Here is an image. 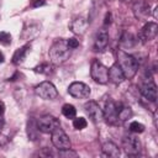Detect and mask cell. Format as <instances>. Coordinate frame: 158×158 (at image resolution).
<instances>
[{
  "instance_id": "cell-1",
  "label": "cell",
  "mask_w": 158,
  "mask_h": 158,
  "mask_svg": "<svg viewBox=\"0 0 158 158\" xmlns=\"http://www.w3.org/2000/svg\"><path fill=\"white\" fill-rule=\"evenodd\" d=\"M116 56H117V64L121 68V70L125 75V79H132L138 70L137 59L122 49H118L116 52Z\"/></svg>"
},
{
  "instance_id": "cell-2",
  "label": "cell",
  "mask_w": 158,
  "mask_h": 158,
  "mask_svg": "<svg viewBox=\"0 0 158 158\" xmlns=\"http://www.w3.org/2000/svg\"><path fill=\"white\" fill-rule=\"evenodd\" d=\"M48 56H49L51 63L54 65H59V64L64 63L70 56V48L68 47L67 41L62 40V38L56 40L49 48Z\"/></svg>"
},
{
  "instance_id": "cell-3",
  "label": "cell",
  "mask_w": 158,
  "mask_h": 158,
  "mask_svg": "<svg viewBox=\"0 0 158 158\" xmlns=\"http://www.w3.org/2000/svg\"><path fill=\"white\" fill-rule=\"evenodd\" d=\"M91 79L98 84H106L109 81V69L99 60H93L90 65Z\"/></svg>"
},
{
  "instance_id": "cell-4",
  "label": "cell",
  "mask_w": 158,
  "mask_h": 158,
  "mask_svg": "<svg viewBox=\"0 0 158 158\" xmlns=\"http://www.w3.org/2000/svg\"><path fill=\"white\" fill-rule=\"evenodd\" d=\"M35 93L43 100H54L58 96L57 88L51 81H42L35 88Z\"/></svg>"
},
{
  "instance_id": "cell-5",
  "label": "cell",
  "mask_w": 158,
  "mask_h": 158,
  "mask_svg": "<svg viewBox=\"0 0 158 158\" xmlns=\"http://www.w3.org/2000/svg\"><path fill=\"white\" fill-rule=\"evenodd\" d=\"M102 114H104V118L105 121L111 125V126H117L120 125V120H118V115H117V104L109 99L106 102H105V107L102 110Z\"/></svg>"
},
{
  "instance_id": "cell-6",
  "label": "cell",
  "mask_w": 158,
  "mask_h": 158,
  "mask_svg": "<svg viewBox=\"0 0 158 158\" xmlns=\"http://www.w3.org/2000/svg\"><path fill=\"white\" fill-rule=\"evenodd\" d=\"M59 126H60L59 120L52 115H44L37 120V127L40 132L43 133H52Z\"/></svg>"
},
{
  "instance_id": "cell-7",
  "label": "cell",
  "mask_w": 158,
  "mask_h": 158,
  "mask_svg": "<svg viewBox=\"0 0 158 158\" xmlns=\"http://www.w3.org/2000/svg\"><path fill=\"white\" fill-rule=\"evenodd\" d=\"M51 141L53 143V146L58 149H67V148H70L72 147V143H70V139L69 137L67 136V133L59 127H57L52 133H51Z\"/></svg>"
},
{
  "instance_id": "cell-8",
  "label": "cell",
  "mask_w": 158,
  "mask_h": 158,
  "mask_svg": "<svg viewBox=\"0 0 158 158\" xmlns=\"http://www.w3.org/2000/svg\"><path fill=\"white\" fill-rule=\"evenodd\" d=\"M68 93L75 99H86L90 95V86L81 81H74L68 86Z\"/></svg>"
},
{
  "instance_id": "cell-9",
  "label": "cell",
  "mask_w": 158,
  "mask_h": 158,
  "mask_svg": "<svg viewBox=\"0 0 158 158\" xmlns=\"http://www.w3.org/2000/svg\"><path fill=\"white\" fill-rule=\"evenodd\" d=\"M84 109H85V112L88 114L89 118L94 122V123H99L102 121L104 118V114H102V109L100 107V105L94 101V100H90L88 101L85 105H84Z\"/></svg>"
},
{
  "instance_id": "cell-10",
  "label": "cell",
  "mask_w": 158,
  "mask_h": 158,
  "mask_svg": "<svg viewBox=\"0 0 158 158\" xmlns=\"http://www.w3.org/2000/svg\"><path fill=\"white\" fill-rule=\"evenodd\" d=\"M122 147L128 156H137L141 152V142L136 136L128 135L122 139Z\"/></svg>"
},
{
  "instance_id": "cell-11",
  "label": "cell",
  "mask_w": 158,
  "mask_h": 158,
  "mask_svg": "<svg viewBox=\"0 0 158 158\" xmlns=\"http://www.w3.org/2000/svg\"><path fill=\"white\" fill-rule=\"evenodd\" d=\"M157 33H158V25L156 22H147L139 31L138 37H139L141 42L144 44V43L152 41L153 38H156Z\"/></svg>"
},
{
  "instance_id": "cell-12",
  "label": "cell",
  "mask_w": 158,
  "mask_h": 158,
  "mask_svg": "<svg viewBox=\"0 0 158 158\" xmlns=\"http://www.w3.org/2000/svg\"><path fill=\"white\" fill-rule=\"evenodd\" d=\"M133 15L138 20H144L151 15V4L147 0H139L133 4Z\"/></svg>"
},
{
  "instance_id": "cell-13",
  "label": "cell",
  "mask_w": 158,
  "mask_h": 158,
  "mask_svg": "<svg viewBox=\"0 0 158 158\" xmlns=\"http://www.w3.org/2000/svg\"><path fill=\"white\" fill-rule=\"evenodd\" d=\"M141 94L144 99H147L152 102H156V100H157V85L152 80L143 83L141 85Z\"/></svg>"
},
{
  "instance_id": "cell-14",
  "label": "cell",
  "mask_w": 158,
  "mask_h": 158,
  "mask_svg": "<svg viewBox=\"0 0 158 158\" xmlns=\"http://www.w3.org/2000/svg\"><path fill=\"white\" fill-rule=\"evenodd\" d=\"M109 44V33L105 28H101L96 36H95V41H94V48L98 52L104 51Z\"/></svg>"
},
{
  "instance_id": "cell-15",
  "label": "cell",
  "mask_w": 158,
  "mask_h": 158,
  "mask_svg": "<svg viewBox=\"0 0 158 158\" xmlns=\"http://www.w3.org/2000/svg\"><path fill=\"white\" fill-rule=\"evenodd\" d=\"M88 25H89V22L84 17H78V19H75V20L72 21V23H70L69 27H70V31L74 35L83 36L85 33L86 28H88Z\"/></svg>"
},
{
  "instance_id": "cell-16",
  "label": "cell",
  "mask_w": 158,
  "mask_h": 158,
  "mask_svg": "<svg viewBox=\"0 0 158 158\" xmlns=\"http://www.w3.org/2000/svg\"><path fill=\"white\" fill-rule=\"evenodd\" d=\"M109 80L114 84H121L125 80V75L117 63H114L109 69Z\"/></svg>"
},
{
  "instance_id": "cell-17",
  "label": "cell",
  "mask_w": 158,
  "mask_h": 158,
  "mask_svg": "<svg viewBox=\"0 0 158 158\" xmlns=\"http://www.w3.org/2000/svg\"><path fill=\"white\" fill-rule=\"evenodd\" d=\"M30 49H31L30 44H25V46L20 47L19 49H16L14 56H12V63L14 64H21L25 60V58H26L27 53L30 52Z\"/></svg>"
},
{
  "instance_id": "cell-18",
  "label": "cell",
  "mask_w": 158,
  "mask_h": 158,
  "mask_svg": "<svg viewBox=\"0 0 158 158\" xmlns=\"http://www.w3.org/2000/svg\"><path fill=\"white\" fill-rule=\"evenodd\" d=\"M102 156L117 158L120 156V149H118V147L114 142H110V141L109 142H105L102 144Z\"/></svg>"
},
{
  "instance_id": "cell-19",
  "label": "cell",
  "mask_w": 158,
  "mask_h": 158,
  "mask_svg": "<svg viewBox=\"0 0 158 158\" xmlns=\"http://www.w3.org/2000/svg\"><path fill=\"white\" fill-rule=\"evenodd\" d=\"M38 33H40V26L35 25V23H31L30 26H25V28L22 31V38L26 40V41H31Z\"/></svg>"
},
{
  "instance_id": "cell-20",
  "label": "cell",
  "mask_w": 158,
  "mask_h": 158,
  "mask_svg": "<svg viewBox=\"0 0 158 158\" xmlns=\"http://www.w3.org/2000/svg\"><path fill=\"white\" fill-rule=\"evenodd\" d=\"M38 133H40V130L37 127V121L33 120V117H31L27 121V136L30 139L35 141L38 137Z\"/></svg>"
},
{
  "instance_id": "cell-21",
  "label": "cell",
  "mask_w": 158,
  "mask_h": 158,
  "mask_svg": "<svg viewBox=\"0 0 158 158\" xmlns=\"http://www.w3.org/2000/svg\"><path fill=\"white\" fill-rule=\"evenodd\" d=\"M117 115H118L120 122H123L132 116V111L130 107H127L122 104H117Z\"/></svg>"
},
{
  "instance_id": "cell-22",
  "label": "cell",
  "mask_w": 158,
  "mask_h": 158,
  "mask_svg": "<svg viewBox=\"0 0 158 158\" xmlns=\"http://www.w3.org/2000/svg\"><path fill=\"white\" fill-rule=\"evenodd\" d=\"M120 43H121V46L130 48V47H133V46H135L136 40H135V37H133L131 33L123 32L122 36H121V38H120Z\"/></svg>"
},
{
  "instance_id": "cell-23",
  "label": "cell",
  "mask_w": 158,
  "mask_h": 158,
  "mask_svg": "<svg viewBox=\"0 0 158 158\" xmlns=\"http://www.w3.org/2000/svg\"><path fill=\"white\" fill-rule=\"evenodd\" d=\"M62 114L67 118H74L77 115V109L72 104H64L62 107Z\"/></svg>"
},
{
  "instance_id": "cell-24",
  "label": "cell",
  "mask_w": 158,
  "mask_h": 158,
  "mask_svg": "<svg viewBox=\"0 0 158 158\" xmlns=\"http://www.w3.org/2000/svg\"><path fill=\"white\" fill-rule=\"evenodd\" d=\"M33 70H35L36 73H41V74H46V75H48L49 73H52V65L48 64V63H42V64L35 67Z\"/></svg>"
},
{
  "instance_id": "cell-25",
  "label": "cell",
  "mask_w": 158,
  "mask_h": 158,
  "mask_svg": "<svg viewBox=\"0 0 158 158\" xmlns=\"http://www.w3.org/2000/svg\"><path fill=\"white\" fill-rule=\"evenodd\" d=\"M86 125H88V122L84 117H74V120H73V127L75 130H83L86 127Z\"/></svg>"
},
{
  "instance_id": "cell-26",
  "label": "cell",
  "mask_w": 158,
  "mask_h": 158,
  "mask_svg": "<svg viewBox=\"0 0 158 158\" xmlns=\"http://www.w3.org/2000/svg\"><path fill=\"white\" fill-rule=\"evenodd\" d=\"M130 131L133 133H142L144 131V125H142L138 121H132L130 123Z\"/></svg>"
},
{
  "instance_id": "cell-27",
  "label": "cell",
  "mask_w": 158,
  "mask_h": 158,
  "mask_svg": "<svg viewBox=\"0 0 158 158\" xmlns=\"http://www.w3.org/2000/svg\"><path fill=\"white\" fill-rule=\"evenodd\" d=\"M0 43L2 46H9L11 43V35L5 31L0 32Z\"/></svg>"
},
{
  "instance_id": "cell-28",
  "label": "cell",
  "mask_w": 158,
  "mask_h": 158,
  "mask_svg": "<svg viewBox=\"0 0 158 158\" xmlns=\"http://www.w3.org/2000/svg\"><path fill=\"white\" fill-rule=\"evenodd\" d=\"M58 156L59 157H77V152L72 151L70 148H67V149H59L58 152Z\"/></svg>"
},
{
  "instance_id": "cell-29",
  "label": "cell",
  "mask_w": 158,
  "mask_h": 158,
  "mask_svg": "<svg viewBox=\"0 0 158 158\" xmlns=\"http://www.w3.org/2000/svg\"><path fill=\"white\" fill-rule=\"evenodd\" d=\"M67 44L70 49H75L79 46V41L77 38H69V40H67Z\"/></svg>"
},
{
  "instance_id": "cell-30",
  "label": "cell",
  "mask_w": 158,
  "mask_h": 158,
  "mask_svg": "<svg viewBox=\"0 0 158 158\" xmlns=\"http://www.w3.org/2000/svg\"><path fill=\"white\" fill-rule=\"evenodd\" d=\"M44 4H46V0H31L32 7H40V6H43Z\"/></svg>"
},
{
  "instance_id": "cell-31",
  "label": "cell",
  "mask_w": 158,
  "mask_h": 158,
  "mask_svg": "<svg viewBox=\"0 0 158 158\" xmlns=\"http://www.w3.org/2000/svg\"><path fill=\"white\" fill-rule=\"evenodd\" d=\"M111 22V14L110 12H107L106 14V16H105V21H104V23L105 25H107V23H110Z\"/></svg>"
},
{
  "instance_id": "cell-32",
  "label": "cell",
  "mask_w": 158,
  "mask_h": 158,
  "mask_svg": "<svg viewBox=\"0 0 158 158\" xmlns=\"http://www.w3.org/2000/svg\"><path fill=\"white\" fill-rule=\"evenodd\" d=\"M4 112H5V105L2 101H0V116H2Z\"/></svg>"
},
{
  "instance_id": "cell-33",
  "label": "cell",
  "mask_w": 158,
  "mask_h": 158,
  "mask_svg": "<svg viewBox=\"0 0 158 158\" xmlns=\"http://www.w3.org/2000/svg\"><path fill=\"white\" fill-rule=\"evenodd\" d=\"M4 125H5V120L2 118V116H0V131L4 128Z\"/></svg>"
},
{
  "instance_id": "cell-34",
  "label": "cell",
  "mask_w": 158,
  "mask_h": 158,
  "mask_svg": "<svg viewBox=\"0 0 158 158\" xmlns=\"http://www.w3.org/2000/svg\"><path fill=\"white\" fill-rule=\"evenodd\" d=\"M4 62V54L0 52V63H2Z\"/></svg>"
},
{
  "instance_id": "cell-35",
  "label": "cell",
  "mask_w": 158,
  "mask_h": 158,
  "mask_svg": "<svg viewBox=\"0 0 158 158\" xmlns=\"http://www.w3.org/2000/svg\"><path fill=\"white\" fill-rule=\"evenodd\" d=\"M122 2H126V4H128V2H132V0H121Z\"/></svg>"
},
{
  "instance_id": "cell-36",
  "label": "cell",
  "mask_w": 158,
  "mask_h": 158,
  "mask_svg": "<svg viewBox=\"0 0 158 158\" xmlns=\"http://www.w3.org/2000/svg\"><path fill=\"white\" fill-rule=\"evenodd\" d=\"M106 1H112V0H106Z\"/></svg>"
}]
</instances>
